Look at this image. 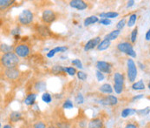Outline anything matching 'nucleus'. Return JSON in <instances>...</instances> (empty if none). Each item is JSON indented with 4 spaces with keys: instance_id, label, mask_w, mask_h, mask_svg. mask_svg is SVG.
<instances>
[{
    "instance_id": "nucleus-1",
    "label": "nucleus",
    "mask_w": 150,
    "mask_h": 128,
    "mask_svg": "<svg viewBox=\"0 0 150 128\" xmlns=\"http://www.w3.org/2000/svg\"><path fill=\"white\" fill-rule=\"evenodd\" d=\"M20 62L19 57L15 52L4 53L1 57V63L4 68H17Z\"/></svg>"
},
{
    "instance_id": "nucleus-2",
    "label": "nucleus",
    "mask_w": 150,
    "mask_h": 128,
    "mask_svg": "<svg viewBox=\"0 0 150 128\" xmlns=\"http://www.w3.org/2000/svg\"><path fill=\"white\" fill-rule=\"evenodd\" d=\"M137 65L134 63V59L129 58L127 59V77L130 83H134L137 78Z\"/></svg>"
},
{
    "instance_id": "nucleus-3",
    "label": "nucleus",
    "mask_w": 150,
    "mask_h": 128,
    "mask_svg": "<svg viewBox=\"0 0 150 128\" xmlns=\"http://www.w3.org/2000/svg\"><path fill=\"white\" fill-rule=\"evenodd\" d=\"M116 48H117V50H118L119 51L127 54V55L129 56L131 59L136 58V52H135V51L134 50V47H133L132 44L130 42L124 41V42L118 43L117 45H116Z\"/></svg>"
},
{
    "instance_id": "nucleus-4",
    "label": "nucleus",
    "mask_w": 150,
    "mask_h": 128,
    "mask_svg": "<svg viewBox=\"0 0 150 128\" xmlns=\"http://www.w3.org/2000/svg\"><path fill=\"white\" fill-rule=\"evenodd\" d=\"M114 90L116 94L122 93L124 90V75L118 72L114 73Z\"/></svg>"
},
{
    "instance_id": "nucleus-5",
    "label": "nucleus",
    "mask_w": 150,
    "mask_h": 128,
    "mask_svg": "<svg viewBox=\"0 0 150 128\" xmlns=\"http://www.w3.org/2000/svg\"><path fill=\"white\" fill-rule=\"evenodd\" d=\"M34 19V14L30 10H23L22 12L18 17V21L22 25H29L30 24Z\"/></svg>"
},
{
    "instance_id": "nucleus-6",
    "label": "nucleus",
    "mask_w": 150,
    "mask_h": 128,
    "mask_svg": "<svg viewBox=\"0 0 150 128\" xmlns=\"http://www.w3.org/2000/svg\"><path fill=\"white\" fill-rule=\"evenodd\" d=\"M14 52L19 58H27L30 53V49L26 44H18L14 47Z\"/></svg>"
},
{
    "instance_id": "nucleus-7",
    "label": "nucleus",
    "mask_w": 150,
    "mask_h": 128,
    "mask_svg": "<svg viewBox=\"0 0 150 128\" xmlns=\"http://www.w3.org/2000/svg\"><path fill=\"white\" fill-rule=\"evenodd\" d=\"M56 19H57V14L55 13L54 11L47 9V10H44L43 11L42 20L44 24H52Z\"/></svg>"
},
{
    "instance_id": "nucleus-8",
    "label": "nucleus",
    "mask_w": 150,
    "mask_h": 128,
    "mask_svg": "<svg viewBox=\"0 0 150 128\" xmlns=\"http://www.w3.org/2000/svg\"><path fill=\"white\" fill-rule=\"evenodd\" d=\"M4 75L9 80H17L20 76V72L17 68H5Z\"/></svg>"
},
{
    "instance_id": "nucleus-9",
    "label": "nucleus",
    "mask_w": 150,
    "mask_h": 128,
    "mask_svg": "<svg viewBox=\"0 0 150 128\" xmlns=\"http://www.w3.org/2000/svg\"><path fill=\"white\" fill-rule=\"evenodd\" d=\"M99 103L103 106H108V107H114L118 104V99L114 95H106L103 98H101Z\"/></svg>"
},
{
    "instance_id": "nucleus-10",
    "label": "nucleus",
    "mask_w": 150,
    "mask_h": 128,
    "mask_svg": "<svg viewBox=\"0 0 150 128\" xmlns=\"http://www.w3.org/2000/svg\"><path fill=\"white\" fill-rule=\"evenodd\" d=\"M96 67L98 71H100L103 73H107L109 74L111 72V69H112V65L108 63L106 61H103V60H99L96 62Z\"/></svg>"
},
{
    "instance_id": "nucleus-11",
    "label": "nucleus",
    "mask_w": 150,
    "mask_h": 128,
    "mask_svg": "<svg viewBox=\"0 0 150 128\" xmlns=\"http://www.w3.org/2000/svg\"><path fill=\"white\" fill-rule=\"evenodd\" d=\"M69 5L73 9H76L78 11H83L88 8V4L83 0H72L69 2Z\"/></svg>"
},
{
    "instance_id": "nucleus-12",
    "label": "nucleus",
    "mask_w": 150,
    "mask_h": 128,
    "mask_svg": "<svg viewBox=\"0 0 150 128\" xmlns=\"http://www.w3.org/2000/svg\"><path fill=\"white\" fill-rule=\"evenodd\" d=\"M101 43V38L100 37H96L94 39H91L90 40H88L86 43L84 45V51H88L90 50L95 49L96 47L98 46V44Z\"/></svg>"
},
{
    "instance_id": "nucleus-13",
    "label": "nucleus",
    "mask_w": 150,
    "mask_h": 128,
    "mask_svg": "<svg viewBox=\"0 0 150 128\" xmlns=\"http://www.w3.org/2000/svg\"><path fill=\"white\" fill-rule=\"evenodd\" d=\"M104 127V122L101 118H95L92 119L88 124V128H103Z\"/></svg>"
},
{
    "instance_id": "nucleus-14",
    "label": "nucleus",
    "mask_w": 150,
    "mask_h": 128,
    "mask_svg": "<svg viewBox=\"0 0 150 128\" xmlns=\"http://www.w3.org/2000/svg\"><path fill=\"white\" fill-rule=\"evenodd\" d=\"M36 99H37V93L35 92H30L29 93L26 98L24 99V104L28 107H32L35 105L36 103Z\"/></svg>"
},
{
    "instance_id": "nucleus-15",
    "label": "nucleus",
    "mask_w": 150,
    "mask_h": 128,
    "mask_svg": "<svg viewBox=\"0 0 150 128\" xmlns=\"http://www.w3.org/2000/svg\"><path fill=\"white\" fill-rule=\"evenodd\" d=\"M135 113H137V110H135L134 108H124L121 112V116H122V118L126 119L129 116L134 115Z\"/></svg>"
},
{
    "instance_id": "nucleus-16",
    "label": "nucleus",
    "mask_w": 150,
    "mask_h": 128,
    "mask_svg": "<svg viewBox=\"0 0 150 128\" xmlns=\"http://www.w3.org/2000/svg\"><path fill=\"white\" fill-rule=\"evenodd\" d=\"M99 91L102 92V93H105V94H111L112 92H113V87L111 86L110 84H108V83H106V84H103V85H102L100 86V88H99Z\"/></svg>"
},
{
    "instance_id": "nucleus-17",
    "label": "nucleus",
    "mask_w": 150,
    "mask_h": 128,
    "mask_svg": "<svg viewBox=\"0 0 150 128\" xmlns=\"http://www.w3.org/2000/svg\"><path fill=\"white\" fill-rule=\"evenodd\" d=\"M97 22H99V18L97 16L93 15V16H89V17L86 18L83 21V24H84V26H89V25L94 24Z\"/></svg>"
},
{
    "instance_id": "nucleus-18",
    "label": "nucleus",
    "mask_w": 150,
    "mask_h": 128,
    "mask_svg": "<svg viewBox=\"0 0 150 128\" xmlns=\"http://www.w3.org/2000/svg\"><path fill=\"white\" fill-rule=\"evenodd\" d=\"M120 33H121V31L120 30H117V29H115V30H114V31H112L111 32H109L108 34H107L106 36H105V39H108V40H109V41H112V40H115V39H116L117 38H118V36L120 35Z\"/></svg>"
},
{
    "instance_id": "nucleus-19",
    "label": "nucleus",
    "mask_w": 150,
    "mask_h": 128,
    "mask_svg": "<svg viewBox=\"0 0 150 128\" xmlns=\"http://www.w3.org/2000/svg\"><path fill=\"white\" fill-rule=\"evenodd\" d=\"M10 121H11L12 123H16L18 122L19 120L22 119V114L19 112H12L10 116H9Z\"/></svg>"
},
{
    "instance_id": "nucleus-20",
    "label": "nucleus",
    "mask_w": 150,
    "mask_h": 128,
    "mask_svg": "<svg viewBox=\"0 0 150 128\" xmlns=\"http://www.w3.org/2000/svg\"><path fill=\"white\" fill-rule=\"evenodd\" d=\"M132 89L134 91H143L145 90L146 86H145V84H144V81L142 79L137 81V82H134L132 84Z\"/></svg>"
},
{
    "instance_id": "nucleus-21",
    "label": "nucleus",
    "mask_w": 150,
    "mask_h": 128,
    "mask_svg": "<svg viewBox=\"0 0 150 128\" xmlns=\"http://www.w3.org/2000/svg\"><path fill=\"white\" fill-rule=\"evenodd\" d=\"M118 16H119V13H118V12H115V11L103 12V13H100V14H99V17H100V18H103V19H115V18H117Z\"/></svg>"
},
{
    "instance_id": "nucleus-22",
    "label": "nucleus",
    "mask_w": 150,
    "mask_h": 128,
    "mask_svg": "<svg viewBox=\"0 0 150 128\" xmlns=\"http://www.w3.org/2000/svg\"><path fill=\"white\" fill-rule=\"evenodd\" d=\"M111 45V41L108 40V39H103V41H101V43L98 44V46L96 47L98 51H105L107 50L108 48H109Z\"/></svg>"
},
{
    "instance_id": "nucleus-23",
    "label": "nucleus",
    "mask_w": 150,
    "mask_h": 128,
    "mask_svg": "<svg viewBox=\"0 0 150 128\" xmlns=\"http://www.w3.org/2000/svg\"><path fill=\"white\" fill-rule=\"evenodd\" d=\"M14 3H15L14 0H1V1H0V9H1V11L9 8V7L11 6Z\"/></svg>"
},
{
    "instance_id": "nucleus-24",
    "label": "nucleus",
    "mask_w": 150,
    "mask_h": 128,
    "mask_svg": "<svg viewBox=\"0 0 150 128\" xmlns=\"http://www.w3.org/2000/svg\"><path fill=\"white\" fill-rule=\"evenodd\" d=\"M137 18H138V16H137L136 13H132V14L129 16V20L127 22V25H128L129 27H133V26H134V25H135V23L137 21Z\"/></svg>"
},
{
    "instance_id": "nucleus-25",
    "label": "nucleus",
    "mask_w": 150,
    "mask_h": 128,
    "mask_svg": "<svg viewBox=\"0 0 150 128\" xmlns=\"http://www.w3.org/2000/svg\"><path fill=\"white\" fill-rule=\"evenodd\" d=\"M34 89L37 92H43L46 89V83L44 81H38L34 85Z\"/></svg>"
},
{
    "instance_id": "nucleus-26",
    "label": "nucleus",
    "mask_w": 150,
    "mask_h": 128,
    "mask_svg": "<svg viewBox=\"0 0 150 128\" xmlns=\"http://www.w3.org/2000/svg\"><path fill=\"white\" fill-rule=\"evenodd\" d=\"M137 36H138V28L135 27L132 31H131V34H130V43L131 44H134L136 42V39H137Z\"/></svg>"
},
{
    "instance_id": "nucleus-27",
    "label": "nucleus",
    "mask_w": 150,
    "mask_h": 128,
    "mask_svg": "<svg viewBox=\"0 0 150 128\" xmlns=\"http://www.w3.org/2000/svg\"><path fill=\"white\" fill-rule=\"evenodd\" d=\"M51 72L54 74H58L61 72H64V67L62 65H54L51 69Z\"/></svg>"
},
{
    "instance_id": "nucleus-28",
    "label": "nucleus",
    "mask_w": 150,
    "mask_h": 128,
    "mask_svg": "<svg viewBox=\"0 0 150 128\" xmlns=\"http://www.w3.org/2000/svg\"><path fill=\"white\" fill-rule=\"evenodd\" d=\"M42 100L46 104H50L52 101V97L49 92H43L42 95Z\"/></svg>"
},
{
    "instance_id": "nucleus-29",
    "label": "nucleus",
    "mask_w": 150,
    "mask_h": 128,
    "mask_svg": "<svg viewBox=\"0 0 150 128\" xmlns=\"http://www.w3.org/2000/svg\"><path fill=\"white\" fill-rule=\"evenodd\" d=\"M64 72L68 73V74H69V75H70V76H74L75 74H76V73H77V72H76V68H75V67H73V66L64 67Z\"/></svg>"
},
{
    "instance_id": "nucleus-30",
    "label": "nucleus",
    "mask_w": 150,
    "mask_h": 128,
    "mask_svg": "<svg viewBox=\"0 0 150 128\" xmlns=\"http://www.w3.org/2000/svg\"><path fill=\"white\" fill-rule=\"evenodd\" d=\"M12 49H13V48H12L11 46L7 45V44H1V51L4 52V53L11 52Z\"/></svg>"
},
{
    "instance_id": "nucleus-31",
    "label": "nucleus",
    "mask_w": 150,
    "mask_h": 128,
    "mask_svg": "<svg viewBox=\"0 0 150 128\" xmlns=\"http://www.w3.org/2000/svg\"><path fill=\"white\" fill-rule=\"evenodd\" d=\"M127 24V20H126V19L125 18H123L122 19H121L120 21L117 23V24H116V29L117 30H122L123 28H124V26Z\"/></svg>"
},
{
    "instance_id": "nucleus-32",
    "label": "nucleus",
    "mask_w": 150,
    "mask_h": 128,
    "mask_svg": "<svg viewBox=\"0 0 150 128\" xmlns=\"http://www.w3.org/2000/svg\"><path fill=\"white\" fill-rule=\"evenodd\" d=\"M75 101L77 105H82L84 103V98H83V95L82 93H78L75 99Z\"/></svg>"
},
{
    "instance_id": "nucleus-33",
    "label": "nucleus",
    "mask_w": 150,
    "mask_h": 128,
    "mask_svg": "<svg viewBox=\"0 0 150 128\" xmlns=\"http://www.w3.org/2000/svg\"><path fill=\"white\" fill-rule=\"evenodd\" d=\"M137 113L141 116H147L150 113V107H146L142 110H137Z\"/></svg>"
},
{
    "instance_id": "nucleus-34",
    "label": "nucleus",
    "mask_w": 150,
    "mask_h": 128,
    "mask_svg": "<svg viewBox=\"0 0 150 128\" xmlns=\"http://www.w3.org/2000/svg\"><path fill=\"white\" fill-rule=\"evenodd\" d=\"M74 107L73 102L70 99H66L64 104H63V108L64 109H72Z\"/></svg>"
},
{
    "instance_id": "nucleus-35",
    "label": "nucleus",
    "mask_w": 150,
    "mask_h": 128,
    "mask_svg": "<svg viewBox=\"0 0 150 128\" xmlns=\"http://www.w3.org/2000/svg\"><path fill=\"white\" fill-rule=\"evenodd\" d=\"M76 75H77V78H78L80 80H83V81L86 80V79H87V78H88V75L86 74L85 72H82V71L77 72Z\"/></svg>"
},
{
    "instance_id": "nucleus-36",
    "label": "nucleus",
    "mask_w": 150,
    "mask_h": 128,
    "mask_svg": "<svg viewBox=\"0 0 150 128\" xmlns=\"http://www.w3.org/2000/svg\"><path fill=\"white\" fill-rule=\"evenodd\" d=\"M32 128H48L46 124L43 122V121H37L36 123H34L33 125V127Z\"/></svg>"
},
{
    "instance_id": "nucleus-37",
    "label": "nucleus",
    "mask_w": 150,
    "mask_h": 128,
    "mask_svg": "<svg viewBox=\"0 0 150 128\" xmlns=\"http://www.w3.org/2000/svg\"><path fill=\"white\" fill-rule=\"evenodd\" d=\"M71 64H73L74 66L77 67V68H80V69H83V64H82V62L80 61V59H73V60L71 61Z\"/></svg>"
},
{
    "instance_id": "nucleus-38",
    "label": "nucleus",
    "mask_w": 150,
    "mask_h": 128,
    "mask_svg": "<svg viewBox=\"0 0 150 128\" xmlns=\"http://www.w3.org/2000/svg\"><path fill=\"white\" fill-rule=\"evenodd\" d=\"M68 50V47L67 46H57V47H55L54 48V51L56 53H58V52H64Z\"/></svg>"
},
{
    "instance_id": "nucleus-39",
    "label": "nucleus",
    "mask_w": 150,
    "mask_h": 128,
    "mask_svg": "<svg viewBox=\"0 0 150 128\" xmlns=\"http://www.w3.org/2000/svg\"><path fill=\"white\" fill-rule=\"evenodd\" d=\"M96 78H97V80L98 81H103V80H104V79H105V76H104V74L103 73V72H101L100 71H96Z\"/></svg>"
},
{
    "instance_id": "nucleus-40",
    "label": "nucleus",
    "mask_w": 150,
    "mask_h": 128,
    "mask_svg": "<svg viewBox=\"0 0 150 128\" xmlns=\"http://www.w3.org/2000/svg\"><path fill=\"white\" fill-rule=\"evenodd\" d=\"M57 127L58 128H70V125L68 122H58L57 123Z\"/></svg>"
},
{
    "instance_id": "nucleus-41",
    "label": "nucleus",
    "mask_w": 150,
    "mask_h": 128,
    "mask_svg": "<svg viewBox=\"0 0 150 128\" xmlns=\"http://www.w3.org/2000/svg\"><path fill=\"white\" fill-rule=\"evenodd\" d=\"M124 128H139V127L136 122H129Z\"/></svg>"
},
{
    "instance_id": "nucleus-42",
    "label": "nucleus",
    "mask_w": 150,
    "mask_h": 128,
    "mask_svg": "<svg viewBox=\"0 0 150 128\" xmlns=\"http://www.w3.org/2000/svg\"><path fill=\"white\" fill-rule=\"evenodd\" d=\"M99 23L101 24H103V25H110L112 22L110 19H102L99 20Z\"/></svg>"
},
{
    "instance_id": "nucleus-43",
    "label": "nucleus",
    "mask_w": 150,
    "mask_h": 128,
    "mask_svg": "<svg viewBox=\"0 0 150 128\" xmlns=\"http://www.w3.org/2000/svg\"><path fill=\"white\" fill-rule=\"evenodd\" d=\"M143 97H144V95H143V94H137V95L134 96V97L131 99V100H132V101H137V100L142 99Z\"/></svg>"
},
{
    "instance_id": "nucleus-44",
    "label": "nucleus",
    "mask_w": 150,
    "mask_h": 128,
    "mask_svg": "<svg viewBox=\"0 0 150 128\" xmlns=\"http://www.w3.org/2000/svg\"><path fill=\"white\" fill-rule=\"evenodd\" d=\"M20 30H19V28L18 27H16L15 29H13L12 31H11V35H13V36H18V35H19V33H20V31H19Z\"/></svg>"
},
{
    "instance_id": "nucleus-45",
    "label": "nucleus",
    "mask_w": 150,
    "mask_h": 128,
    "mask_svg": "<svg viewBox=\"0 0 150 128\" xmlns=\"http://www.w3.org/2000/svg\"><path fill=\"white\" fill-rule=\"evenodd\" d=\"M55 55H56V52H55L54 49H52V50H50V51H49V52H47V57H48V58H50V59L53 58Z\"/></svg>"
},
{
    "instance_id": "nucleus-46",
    "label": "nucleus",
    "mask_w": 150,
    "mask_h": 128,
    "mask_svg": "<svg viewBox=\"0 0 150 128\" xmlns=\"http://www.w3.org/2000/svg\"><path fill=\"white\" fill-rule=\"evenodd\" d=\"M145 39L147 41H150V28L148 30V31L146 32V35H145Z\"/></svg>"
},
{
    "instance_id": "nucleus-47",
    "label": "nucleus",
    "mask_w": 150,
    "mask_h": 128,
    "mask_svg": "<svg viewBox=\"0 0 150 128\" xmlns=\"http://www.w3.org/2000/svg\"><path fill=\"white\" fill-rule=\"evenodd\" d=\"M134 0H129V1H128V3H127V7L128 8H130V7H132L134 4Z\"/></svg>"
},
{
    "instance_id": "nucleus-48",
    "label": "nucleus",
    "mask_w": 150,
    "mask_h": 128,
    "mask_svg": "<svg viewBox=\"0 0 150 128\" xmlns=\"http://www.w3.org/2000/svg\"><path fill=\"white\" fill-rule=\"evenodd\" d=\"M3 128H13V127H12V126H11V125H9V124H7V125H4Z\"/></svg>"
},
{
    "instance_id": "nucleus-49",
    "label": "nucleus",
    "mask_w": 150,
    "mask_h": 128,
    "mask_svg": "<svg viewBox=\"0 0 150 128\" xmlns=\"http://www.w3.org/2000/svg\"><path fill=\"white\" fill-rule=\"evenodd\" d=\"M138 64H139V65H141V66H140V67H141V68H142V69H143V70H144V69H145V66H144V64H141V63H140V62H139V63H138Z\"/></svg>"
},
{
    "instance_id": "nucleus-50",
    "label": "nucleus",
    "mask_w": 150,
    "mask_h": 128,
    "mask_svg": "<svg viewBox=\"0 0 150 128\" xmlns=\"http://www.w3.org/2000/svg\"><path fill=\"white\" fill-rule=\"evenodd\" d=\"M48 128H58L57 126H53V125H51V126H50V127H48Z\"/></svg>"
},
{
    "instance_id": "nucleus-51",
    "label": "nucleus",
    "mask_w": 150,
    "mask_h": 128,
    "mask_svg": "<svg viewBox=\"0 0 150 128\" xmlns=\"http://www.w3.org/2000/svg\"><path fill=\"white\" fill-rule=\"evenodd\" d=\"M148 87H149V91H150V81L149 82V84H148Z\"/></svg>"
},
{
    "instance_id": "nucleus-52",
    "label": "nucleus",
    "mask_w": 150,
    "mask_h": 128,
    "mask_svg": "<svg viewBox=\"0 0 150 128\" xmlns=\"http://www.w3.org/2000/svg\"><path fill=\"white\" fill-rule=\"evenodd\" d=\"M27 128H31V127H27Z\"/></svg>"
}]
</instances>
